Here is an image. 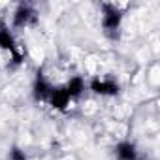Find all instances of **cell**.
Returning a JSON list of instances; mask_svg holds the SVG:
<instances>
[{
  "mask_svg": "<svg viewBox=\"0 0 160 160\" xmlns=\"http://www.w3.org/2000/svg\"><path fill=\"white\" fill-rule=\"evenodd\" d=\"M122 12L115 4H102V28L104 34L111 40L119 36L121 25H122Z\"/></svg>",
  "mask_w": 160,
  "mask_h": 160,
  "instance_id": "obj_1",
  "label": "cell"
},
{
  "mask_svg": "<svg viewBox=\"0 0 160 160\" xmlns=\"http://www.w3.org/2000/svg\"><path fill=\"white\" fill-rule=\"evenodd\" d=\"M89 89L100 96H117L119 94V83L111 77H98V75L92 77L89 83Z\"/></svg>",
  "mask_w": 160,
  "mask_h": 160,
  "instance_id": "obj_2",
  "label": "cell"
},
{
  "mask_svg": "<svg viewBox=\"0 0 160 160\" xmlns=\"http://www.w3.org/2000/svg\"><path fill=\"white\" fill-rule=\"evenodd\" d=\"M36 19H38V15L30 4H19L13 12V27L15 28H25L28 25H34Z\"/></svg>",
  "mask_w": 160,
  "mask_h": 160,
  "instance_id": "obj_3",
  "label": "cell"
},
{
  "mask_svg": "<svg viewBox=\"0 0 160 160\" xmlns=\"http://www.w3.org/2000/svg\"><path fill=\"white\" fill-rule=\"evenodd\" d=\"M47 102H49V106H51L53 109L66 111V109H68V106H70V102H72V98H70V94H68L66 87L62 85V87H53V89H51Z\"/></svg>",
  "mask_w": 160,
  "mask_h": 160,
  "instance_id": "obj_4",
  "label": "cell"
},
{
  "mask_svg": "<svg viewBox=\"0 0 160 160\" xmlns=\"http://www.w3.org/2000/svg\"><path fill=\"white\" fill-rule=\"evenodd\" d=\"M51 89H53V85L45 79V75L42 72H38L36 77H34V83H32V96H34V100L36 102H47Z\"/></svg>",
  "mask_w": 160,
  "mask_h": 160,
  "instance_id": "obj_5",
  "label": "cell"
},
{
  "mask_svg": "<svg viewBox=\"0 0 160 160\" xmlns=\"http://www.w3.org/2000/svg\"><path fill=\"white\" fill-rule=\"evenodd\" d=\"M115 160H139V151L128 139L119 141L115 145Z\"/></svg>",
  "mask_w": 160,
  "mask_h": 160,
  "instance_id": "obj_6",
  "label": "cell"
},
{
  "mask_svg": "<svg viewBox=\"0 0 160 160\" xmlns=\"http://www.w3.org/2000/svg\"><path fill=\"white\" fill-rule=\"evenodd\" d=\"M0 49L10 51V55L17 53V45H15V38L10 30V27L6 23H0Z\"/></svg>",
  "mask_w": 160,
  "mask_h": 160,
  "instance_id": "obj_7",
  "label": "cell"
},
{
  "mask_svg": "<svg viewBox=\"0 0 160 160\" xmlns=\"http://www.w3.org/2000/svg\"><path fill=\"white\" fill-rule=\"evenodd\" d=\"M64 87H66V91H68L70 98L73 100V98H79V96L83 94V91H85L87 83H85V79H83L81 75H73V77H70V81H68Z\"/></svg>",
  "mask_w": 160,
  "mask_h": 160,
  "instance_id": "obj_8",
  "label": "cell"
},
{
  "mask_svg": "<svg viewBox=\"0 0 160 160\" xmlns=\"http://www.w3.org/2000/svg\"><path fill=\"white\" fill-rule=\"evenodd\" d=\"M10 160H28V156H27V152L21 149V147H12L10 149Z\"/></svg>",
  "mask_w": 160,
  "mask_h": 160,
  "instance_id": "obj_9",
  "label": "cell"
}]
</instances>
